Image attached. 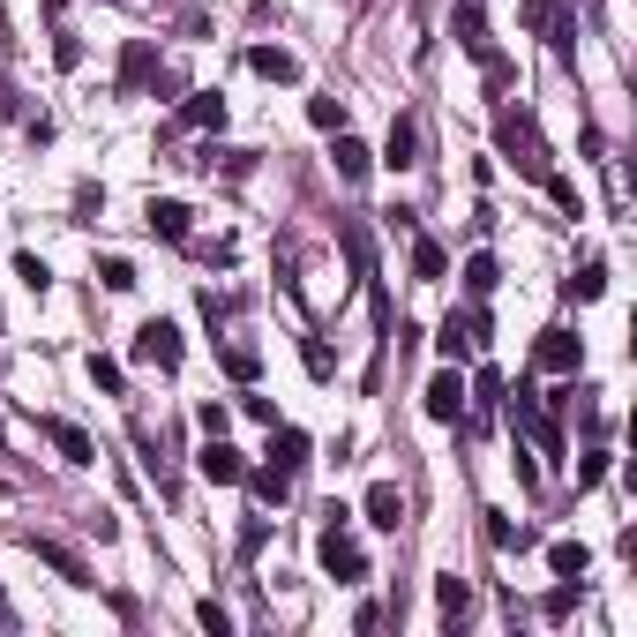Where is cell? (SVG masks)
Instances as JSON below:
<instances>
[{"mask_svg": "<svg viewBox=\"0 0 637 637\" xmlns=\"http://www.w3.org/2000/svg\"><path fill=\"white\" fill-rule=\"evenodd\" d=\"M23 548L38 555V562H53V570H60L68 585H98V578H90V562L68 548V540H53V533H23Z\"/></svg>", "mask_w": 637, "mask_h": 637, "instance_id": "ba28073f", "label": "cell"}, {"mask_svg": "<svg viewBox=\"0 0 637 637\" xmlns=\"http://www.w3.org/2000/svg\"><path fill=\"white\" fill-rule=\"evenodd\" d=\"M533 368H540V376H578V368H585V338H578V331H562V323H555V331H540Z\"/></svg>", "mask_w": 637, "mask_h": 637, "instance_id": "277c9868", "label": "cell"}, {"mask_svg": "<svg viewBox=\"0 0 637 637\" xmlns=\"http://www.w3.org/2000/svg\"><path fill=\"white\" fill-rule=\"evenodd\" d=\"M225 376H233L241 390H248V382L262 376V353H255V345H225Z\"/></svg>", "mask_w": 637, "mask_h": 637, "instance_id": "d4e9b609", "label": "cell"}, {"mask_svg": "<svg viewBox=\"0 0 637 637\" xmlns=\"http://www.w3.org/2000/svg\"><path fill=\"white\" fill-rule=\"evenodd\" d=\"M338 248H345V262H353V278H376V241H368L360 217H338Z\"/></svg>", "mask_w": 637, "mask_h": 637, "instance_id": "5bb4252c", "label": "cell"}, {"mask_svg": "<svg viewBox=\"0 0 637 637\" xmlns=\"http://www.w3.org/2000/svg\"><path fill=\"white\" fill-rule=\"evenodd\" d=\"M570 607H578V578H562V585H555V593L540 600V615H548V623H562Z\"/></svg>", "mask_w": 637, "mask_h": 637, "instance_id": "4dcf8cb0", "label": "cell"}, {"mask_svg": "<svg viewBox=\"0 0 637 637\" xmlns=\"http://www.w3.org/2000/svg\"><path fill=\"white\" fill-rule=\"evenodd\" d=\"M135 360H143V368H158V376H172V368H180V323L150 315V323L135 331Z\"/></svg>", "mask_w": 637, "mask_h": 637, "instance_id": "8992f818", "label": "cell"}, {"mask_svg": "<svg viewBox=\"0 0 637 637\" xmlns=\"http://www.w3.org/2000/svg\"><path fill=\"white\" fill-rule=\"evenodd\" d=\"M262 540H270V517H248L241 525V555H262Z\"/></svg>", "mask_w": 637, "mask_h": 637, "instance_id": "d590c367", "label": "cell"}, {"mask_svg": "<svg viewBox=\"0 0 637 637\" xmlns=\"http://www.w3.org/2000/svg\"><path fill=\"white\" fill-rule=\"evenodd\" d=\"M495 150H503L510 166L525 172V180H548V143H540V121H533V113H525V105H517V113H510L503 105V121H495Z\"/></svg>", "mask_w": 637, "mask_h": 637, "instance_id": "6da1fadb", "label": "cell"}, {"mask_svg": "<svg viewBox=\"0 0 637 637\" xmlns=\"http://www.w3.org/2000/svg\"><path fill=\"white\" fill-rule=\"evenodd\" d=\"M495 286H503V270H495V255H488V248H480V255H466V293H472V300H488V293H495Z\"/></svg>", "mask_w": 637, "mask_h": 637, "instance_id": "603a6c76", "label": "cell"}, {"mask_svg": "<svg viewBox=\"0 0 637 637\" xmlns=\"http://www.w3.org/2000/svg\"><path fill=\"white\" fill-rule=\"evenodd\" d=\"M90 382H98V390H105V398H121V390H127L121 360H105V353H90Z\"/></svg>", "mask_w": 637, "mask_h": 637, "instance_id": "f546056e", "label": "cell"}, {"mask_svg": "<svg viewBox=\"0 0 637 637\" xmlns=\"http://www.w3.org/2000/svg\"><path fill=\"white\" fill-rule=\"evenodd\" d=\"M562 293H570V300H600V293H607V262H585L578 278H562Z\"/></svg>", "mask_w": 637, "mask_h": 637, "instance_id": "484cf974", "label": "cell"}, {"mask_svg": "<svg viewBox=\"0 0 637 637\" xmlns=\"http://www.w3.org/2000/svg\"><path fill=\"white\" fill-rule=\"evenodd\" d=\"M195 421H203V435H225V421H233V413H225V405H217V398H211V405H203Z\"/></svg>", "mask_w": 637, "mask_h": 637, "instance_id": "74e56055", "label": "cell"}, {"mask_svg": "<svg viewBox=\"0 0 637 637\" xmlns=\"http://www.w3.org/2000/svg\"><path fill=\"white\" fill-rule=\"evenodd\" d=\"M195 472H203L211 488H241V480H248V458H241V450H233L225 435H211V443L195 450Z\"/></svg>", "mask_w": 637, "mask_h": 637, "instance_id": "52a82bcc", "label": "cell"}, {"mask_svg": "<svg viewBox=\"0 0 637 637\" xmlns=\"http://www.w3.org/2000/svg\"><path fill=\"white\" fill-rule=\"evenodd\" d=\"M600 480H607V450H585L578 458V488H600Z\"/></svg>", "mask_w": 637, "mask_h": 637, "instance_id": "836d02e7", "label": "cell"}, {"mask_svg": "<svg viewBox=\"0 0 637 637\" xmlns=\"http://www.w3.org/2000/svg\"><path fill=\"white\" fill-rule=\"evenodd\" d=\"M188 217H195V211L166 195V203H150V233H158V241H188Z\"/></svg>", "mask_w": 637, "mask_h": 637, "instance_id": "44dd1931", "label": "cell"}, {"mask_svg": "<svg viewBox=\"0 0 637 637\" xmlns=\"http://www.w3.org/2000/svg\"><path fill=\"white\" fill-rule=\"evenodd\" d=\"M38 435L60 450V458H68V466H98V443H90L76 421H38Z\"/></svg>", "mask_w": 637, "mask_h": 637, "instance_id": "8fae6325", "label": "cell"}, {"mask_svg": "<svg viewBox=\"0 0 637 637\" xmlns=\"http://www.w3.org/2000/svg\"><path fill=\"white\" fill-rule=\"evenodd\" d=\"M241 488H248L255 503H286V495H293V472H286V466H248Z\"/></svg>", "mask_w": 637, "mask_h": 637, "instance_id": "e0dca14e", "label": "cell"}, {"mask_svg": "<svg viewBox=\"0 0 637 637\" xmlns=\"http://www.w3.org/2000/svg\"><path fill=\"white\" fill-rule=\"evenodd\" d=\"M241 413H248V421H262V427H278V405H270V398H241Z\"/></svg>", "mask_w": 637, "mask_h": 637, "instance_id": "8d00e7d4", "label": "cell"}, {"mask_svg": "<svg viewBox=\"0 0 637 637\" xmlns=\"http://www.w3.org/2000/svg\"><path fill=\"white\" fill-rule=\"evenodd\" d=\"M443 270H450V255H443V241H413V278H443Z\"/></svg>", "mask_w": 637, "mask_h": 637, "instance_id": "4316f807", "label": "cell"}, {"mask_svg": "<svg viewBox=\"0 0 637 637\" xmlns=\"http://www.w3.org/2000/svg\"><path fill=\"white\" fill-rule=\"evenodd\" d=\"M0 121H15V90H8V76H0Z\"/></svg>", "mask_w": 637, "mask_h": 637, "instance_id": "f35d334b", "label": "cell"}, {"mask_svg": "<svg viewBox=\"0 0 637 637\" xmlns=\"http://www.w3.org/2000/svg\"><path fill=\"white\" fill-rule=\"evenodd\" d=\"M450 38L466 45L472 60H488V53H495V38H488V15H480L472 0H458V8H450Z\"/></svg>", "mask_w": 637, "mask_h": 637, "instance_id": "7c38bea8", "label": "cell"}, {"mask_svg": "<svg viewBox=\"0 0 637 637\" xmlns=\"http://www.w3.org/2000/svg\"><path fill=\"white\" fill-rule=\"evenodd\" d=\"M195 623H203V630H211V637H225V630H233V615H225L217 600H203V607H195Z\"/></svg>", "mask_w": 637, "mask_h": 637, "instance_id": "e575fe53", "label": "cell"}, {"mask_svg": "<svg viewBox=\"0 0 637 637\" xmlns=\"http://www.w3.org/2000/svg\"><path fill=\"white\" fill-rule=\"evenodd\" d=\"M480 517H488V540H495V548H525V540H533L525 525H510L503 510H480Z\"/></svg>", "mask_w": 637, "mask_h": 637, "instance_id": "83f0119b", "label": "cell"}, {"mask_svg": "<svg viewBox=\"0 0 637 637\" xmlns=\"http://www.w3.org/2000/svg\"><path fill=\"white\" fill-rule=\"evenodd\" d=\"M331 158H338L345 180H368V166H376V150H368V143H353L345 127H338V150H331Z\"/></svg>", "mask_w": 637, "mask_h": 637, "instance_id": "cb8c5ba5", "label": "cell"}, {"mask_svg": "<svg viewBox=\"0 0 637 637\" xmlns=\"http://www.w3.org/2000/svg\"><path fill=\"white\" fill-rule=\"evenodd\" d=\"M248 68L262 76V83H300V60L286 53V45H255V53H248Z\"/></svg>", "mask_w": 637, "mask_h": 637, "instance_id": "2e32d148", "label": "cell"}, {"mask_svg": "<svg viewBox=\"0 0 637 637\" xmlns=\"http://www.w3.org/2000/svg\"><path fill=\"white\" fill-rule=\"evenodd\" d=\"M15 278H23L31 293H53V270H45L38 255H15Z\"/></svg>", "mask_w": 637, "mask_h": 637, "instance_id": "1f68e13d", "label": "cell"}, {"mask_svg": "<svg viewBox=\"0 0 637 637\" xmlns=\"http://www.w3.org/2000/svg\"><path fill=\"white\" fill-rule=\"evenodd\" d=\"M308 121H315V127H331V135H338V127H345V105H338V98H308Z\"/></svg>", "mask_w": 637, "mask_h": 637, "instance_id": "d6a6232c", "label": "cell"}, {"mask_svg": "<svg viewBox=\"0 0 637 637\" xmlns=\"http://www.w3.org/2000/svg\"><path fill=\"white\" fill-rule=\"evenodd\" d=\"M203 127H225V98H217V90H195V98L172 113V135H203Z\"/></svg>", "mask_w": 637, "mask_h": 637, "instance_id": "4fadbf2b", "label": "cell"}, {"mask_svg": "<svg viewBox=\"0 0 637 637\" xmlns=\"http://www.w3.org/2000/svg\"><path fill=\"white\" fill-rule=\"evenodd\" d=\"M421 405H427V421L458 427V413H466V376H458V368H443V376L421 390Z\"/></svg>", "mask_w": 637, "mask_h": 637, "instance_id": "9c48e42d", "label": "cell"}, {"mask_svg": "<svg viewBox=\"0 0 637 637\" xmlns=\"http://www.w3.org/2000/svg\"><path fill=\"white\" fill-rule=\"evenodd\" d=\"M315 562H323L338 585H360V578H368V555H360V540L345 533V503H331V525H323V540H315Z\"/></svg>", "mask_w": 637, "mask_h": 637, "instance_id": "7a4b0ae2", "label": "cell"}, {"mask_svg": "<svg viewBox=\"0 0 637 637\" xmlns=\"http://www.w3.org/2000/svg\"><path fill=\"white\" fill-rule=\"evenodd\" d=\"M98 286H105V293H127V286H135V262H127V255H105V262H98Z\"/></svg>", "mask_w": 637, "mask_h": 637, "instance_id": "f1b7e54d", "label": "cell"}, {"mask_svg": "<svg viewBox=\"0 0 637 637\" xmlns=\"http://www.w3.org/2000/svg\"><path fill=\"white\" fill-rule=\"evenodd\" d=\"M270 466H286V472L308 466V435L300 427H270Z\"/></svg>", "mask_w": 637, "mask_h": 637, "instance_id": "d6986e66", "label": "cell"}, {"mask_svg": "<svg viewBox=\"0 0 637 637\" xmlns=\"http://www.w3.org/2000/svg\"><path fill=\"white\" fill-rule=\"evenodd\" d=\"M368 525H376V533H398V525H405V495H398V488H390V480H376V488H368Z\"/></svg>", "mask_w": 637, "mask_h": 637, "instance_id": "9a60e30c", "label": "cell"}, {"mask_svg": "<svg viewBox=\"0 0 637 637\" xmlns=\"http://www.w3.org/2000/svg\"><path fill=\"white\" fill-rule=\"evenodd\" d=\"M150 76H158V45H150V38H127L121 45V98L150 90Z\"/></svg>", "mask_w": 637, "mask_h": 637, "instance_id": "30bf717a", "label": "cell"}, {"mask_svg": "<svg viewBox=\"0 0 637 637\" xmlns=\"http://www.w3.org/2000/svg\"><path fill=\"white\" fill-rule=\"evenodd\" d=\"M0 630H15V607H8V600H0Z\"/></svg>", "mask_w": 637, "mask_h": 637, "instance_id": "ab89813d", "label": "cell"}, {"mask_svg": "<svg viewBox=\"0 0 637 637\" xmlns=\"http://www.w3.org/2000/svg\"><path fill=\"white\" fill-rule=\"evenodd\" d=\"M413 150H421V127L398 113V121H390V143H382V166H398V172H405V166H421Z\"/></svg>", "mask_w": 637, "mask_h": 637, "instance_id": "ac0fdd59", "label": "cell"}, {"mask_svg": "<svg viewBox=\"0 0 637 637\" xmlns=\"http://www.w3.org/2000/svg\"><path fill=\"white\" fill-rule=\"evenodd\" d=\"M435 345H443V360L480 353V345H488V315H480V308H450V315H443V331H435Z\"/></svg>", "mask_w": 637, "mask_h": 637, "instance_id": "5b68a950", "label": "cell"}, {"mask_svg": "<svg viewBox=\"0 0 637 637\" xmlns=\"http://www.w3.org/2000/svg\"><path fill=\"white\" fill-rule=\"evenodd\" d=\"M548 570H555V578H585V570H593V548H585V540H555Z\"/></svg>", "mask_w": 637, "mask_h": 637, "instance_id": "ffe728a7", "label": "cell"}, {"mask_svg": "<svg viewBox=\"0 0 637 637\" xmlns=\"http://www.w3.org/2000/svg\"><path fill=\"white\" fill-rule=\"evenodd\" d=\"M503 405H510V427H517V435H533V443H540L548 458H562V450H570V435H562V413H555L548 398L517 390V398H503Z\"/></svg>", "mask_w": 637, "mask_h": 637, "instance_id": "3957f363", "label": "cell"}, {"mask_svg": "<svg viewBox=\"0 0 637 637\" xmlns=\"http://www.w3.org/2000/svg\"><path fill=\"white\" fill-rule=\"evenodd\" d=\"M435 607H443V623H466L472 585H466V578H435Z\"/></svg>", "mask_w": 637, "mask_h": 637, "instance_id": "7402d4cb", "label": "cell"}]
</instances>
